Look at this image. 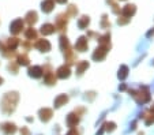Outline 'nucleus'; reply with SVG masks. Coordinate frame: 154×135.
Wrapping results in <instances>:
<instances>
[{"mask_svg":"<svg viewBox=\"0 0 154 135\" xmlns=\"http://www.w3.org/2000/svg\"><path fill=\"white\" fill-rule=\"evenodd\" d=\"M56 2H57V3H66L67 0H56Z\"/></svg>","mask_w":154,"mask_h":135,"instance_id":"obj_25","label":"nucleus"},{"mask_svg":"<svg viewBox=\"0 0 154 135\" xmlns=\"http://www.w3.org/2000/svg\"><path fill=\"white\" fill-rule=\"evenodd\" d=\"M29 74L32 76H34V78H40L41 75H42V70H41V67H30L29 68Z\"/></svg>","mask_w":154,"mask_h":135,"instance_id":"obj_12","label":"nucleus"},{"mask_svg":"<svg viewBox=\"0 0 154 135\" xmlns=\"http://www.w3.org/2000/svg\"><path fill=\"white\" fill-rule=\"evenodd\" d=\"M68 75H70V68H68L67 66H63V67H60L57 70V76L59 78H67Z\"/></svg>","mask_w":154,"mask_h":135,"instance_id":"obj_11","label":"nucleus"},{"mask_svg":"<svg viewBox=\"0 0 154 135\" xmlns=\"http://www.w3.org/2000/svg\"><path fill=\"white\" fill-rule=\"evenodd\" d=\"M2 82H3V79H2V78H0V85H2Z\"/></svg>","mask_w":154,"mask_h":135,"instance_id":"obj_26","label":"nucleus"},{"mask_svg":"<svg viewBox=\"0 0 154 135\" xmlns=\"http://www.w3.org/2000/svg\"><path fill=\"white\" fill-rule=\"evenodd\" d=\"M18 60H19V62H18V63H19V64H22V66H26V64H29V59H27V56H19V59H18Z\"/></svg>","mask_w":154,"mask_h":135,"instance_id":"obj_21","label":"nucleus"},{"mask_svg":"<svg viewBox=\"0 0 154 135\" xmlns=\"http://www.w3.org/2000/svg\"><path fill=\"white\" fill-rule=\"evenodd\" d=\"M55 7V3H53V0H45L42 2V11L45 12H51Z\"/></svg>","mask_w":154,"mask_h":135,"instance_id":"obj_10","label":"nucleus"},{"mask_svg":"<svg viewBox=\"0 0 154 135\" xmlns=\"http://www.w3.org/2000/svg\"><path fill=\"white\" fill-rule=\"evenodd\" d=\"M40 115H41V119H42L44 121H47V120H49L51 119V116H52V111L51 109H41L40 111Z\"/></svg>","mask_w":154,"mask_h":135,"instance_id":"obj_13","label":"nucleus"},{"mask_svg":"<svg viewBox=\"0 0 154 135\" xmlns=\"http://www.w3.org/2000/svg\"><path fill=\"white\" fill-rule=\"evenodd\" d=\"M135 11H137V8H135V6H131V4H127V6L123 8V15L127 18H130L131 15H134Z\"/></svg>","mask_w":154,"mask_h":135,"instance_id":"obj_7","label":"nucleus"},{"mask_svg":"<svg viewBox=\"0 0 154 135\" xmlns=\"http://www.w3.org/2000/svg\"><path fill=\"white\" fill-rule=\"evenodd\" d=\"M60 44H61V48H63V49L68 51V41H67V38H66V37H61L60 38ZM66 51H64V52H66Z\"/></svg>","mask_w":154,"mask_h":135,"instance_id":"obj_20","label":"nucleus"},{"mask_svg":"<svg viewBox=\"0 0 154 135\" xmlns=\"http://www.w3.org/2000/svg\"><path fill=\"white\" fill-rule=\"evenodd\" d=\"M26 18H27V22L32 25V23H34V22L37 21V14H35L34 11H30L29 14L26 15Z\"/></svg>","mask_w":154,"mask_h":135,"instance_id":"obj_15","label":"nucleus"},{"mask_svg":"<svg viewBox=\"0 0 154 135\" xmlns=\"http://www.w3.org/2000/svg\"><path fill=\"white\" fill-rule=\"evenodd\" d=\"M87 67H89V64H87V62H82L81 64L78 66V72H79V74H82V72H83V70H85V68H87Z\"/></svg>","mask_w":154,"mask_h":135,"instance_id":"obj_23","label":"nucleus"},{"mask_svg":"<svg viewBox=\"0 0 154 135\" xmlns=\"http://www.w3.org/2000/svg\"><path fill=\"white\" fill-rule=\"evenodd\" d=\"M26 37H27V38H35V37H37V33H35V30L29 29V30L26 32Z\"/></svg>","mask_w":154,"mask_h":135,"instance_id":"obj_22","label":"nucleus"},{"mask_svg":"<svg viewBox=\"0 0 154 135\" xmlns=\"http://www.w3.org/2000/svg\"><path fill=\"white\" fill-rule=\"evenodd\" d=\"M35 47H37L38 49H41L42 52H48V51L51 49V44L47 41V40H40V41L35 44Z\"/></svg>","mask_w":154,"mask_h":135,"instance_id":"obj_6","label":"nucleus"},{"mask_svg":"<svg viewBox=\"0 0 154 135\" xmlns=\"http://www.w3.org/2000/svg\"><path fill=\"white\" fill-rule=\"evenodd\" d=\"M17 100H18V96L15 93H8L6 97L3 98L2 101V108H3L4 112H11L12 109L15 108V104H17Z\"/></svg>","mask_w":154,"mask_h":135,"instance_id":"obj_1","label":"nucleus"},{"mask_svg":"<svg viewBox=\"0 0 154 135\" xmlns=\"http://www.w3.org/2000/svg\"><path fill=\"white\" fill-rule=\"evenodd\" d=\"M138 93L140 94V96H138V94H134V97L137 98V101L138 103H147L149 100H150V96H149V91H146V90H140V91H138Z\"/></svg>","mask_w":154,"mask_h":135,"instance_id":"obj_3","label":"nucleus"},{"mask_svg":"<svg viewBox=\"0 0 154 135\" xmlns=\"http://www.w3.org/2000/svg\"><path fill=\"white\" fill-rule=\"evenodd\" d=\"M78 25H79V27H81V29H83L85 26H87V25H89V18H87V17H82L81 19H79Z\"/></svg>","mask_w":154,"mask_h":135,"instance_id":"obj_18","label":"nucleus"},{"mask_svg":"<svg viewBox=\"0 0 154 135\" xmlns=\"http://www.w3.org/2000/svg\"><path fill=\"white\" fill-rule=\"evenodd\" d=\"M68 135H78V132H76L75 130H72V131H71V132H70V134H68Z\"/></svg>","mask_w":154,"mask_h":135,"instance_id":"obj_24","label":"nucleus"},{"mask_svg":"<svg viewBox=\"0 0 154 135\" xmlns=\"http://www.w3.org/2000/svg\"><path fill=\"white\" fill-rule=\"evenodd\" d=\"M67 121H68V126L74 127L76 123H78V118H76L75 115H70V116H68V119H67Z\"/></svg>","mask_w":154,"mask_h":135,"instance_id":"obj_17","label":"nucleus"},{"mask_svg":"<svg viewBox=\"0 0 154 135\" xmlns=\"http://www.w3.org/2000/svg\"><path fill=\"white\" fill-rule=\"evenodd\" d=\"M18 44H19L18 38H10L8 42H7V45H8V49H15ZM8 49H7V51H8Z\"/></svg>","mask_w":154,"mask_h":135,"instance_id":"obj_16","label":"nucleus"},{"mask_svg":"<svg viewBox=\"0 0 154 135\" xmlns=\"http://www.w3.org/2000/svg\"><path fill=\"white\" fill-rule=\"evenodd\" d=\"M127 74H128V68L125 67V66H123L122 70L119 71V78H120V79H124L125 76H127Z\"/></svg>","mask_w":154,"mask_h":135,"instance_id":"obj_19","label":"nucleus"},{"mask_svg":"<svg viewBox=\"0 0 154 135\" xmlns=\"http://www.w3.org/2000/svg\"><path fill=\"white\" fill-rule=\"evenodd\" d=\"M2 130H3L4 134L10 135V134H14L15 132V126L12 123H4L3 126H2Z\"/></svg>","mask_w":154,"mask_h":135,"instance_id":"obj_8","label":"nucleus"},{"mask_svg":"<svg viewBox=\"0 0 154 135\" xmlns=\"http://www.w3.org/2000/svg\"><path fill=\"white\" fill-rule=\"evenodd\" d=\"M106 48L108 47H100L98 49L94 52V55H93V57L96 60H101V59H104L105 57V55H106Z\"/></svg>","mask_w":154,"mask_h":135,"instance_id":"obj_4","label":"nucleus"},{"mask_svg":"<svg viewBox=\"0 0 154 135\" xmlns=\"http://www.w3.org/2000/svg\"><path fill=\"white\" fill-rule=\"evenodd\" d=\"M55 30H56V27L49 23L42 25V27H41V33L42 34H52V33H55Z\"/></svg>","mask_w":154,"mask_h":135,"instance_id":"obj_9","label":"nucleus"},{"mask_svg":"<svg viewBox=\"0 0 154 135\" xmlns=\"http://www.w3.org/2000/svg\"><path fill=\"white\" fill-rule=\"evenodd\" d=\"M22 29H23V21H22V19L14 21L11 23V26H10V30H11V33H14V34H18Z\"/></svg>","mask_w":154,"mask_h":135,"instance_id":"obj_2","label":"nucleus"},{"mask_svg":"<svg viewBox=\"0 0 154 135\" xmlns=\"http://www.w3.org/2000/svg\"><path fill=\"white\" fill-rule=\"evenodd\" d=\"M67 100H68V98H67V96H66V94H61L60 97H57V98H56V101H55V105H56V106H61L64 103H67Z\"/></svg>","mask_w":154,"mask_h":135,"instance_id":"obj_14","label":"nucleus"},{"mask_svg":"<svg viewBox=\"0 0 154 135\" xmlns=\"http://www.w3.org/2000/svg\"><path fill=\"white\" fill-rule=\"evenodd\" d=\"M75 48L78 51H81V52H85V51L87 49V40H86V37H81L78 40V42H76V45H75Z\"/></svg>","mask_w":154,"mask_h":135,"instance_id":"obj_5","label":"nucleus"}]
</instances>
